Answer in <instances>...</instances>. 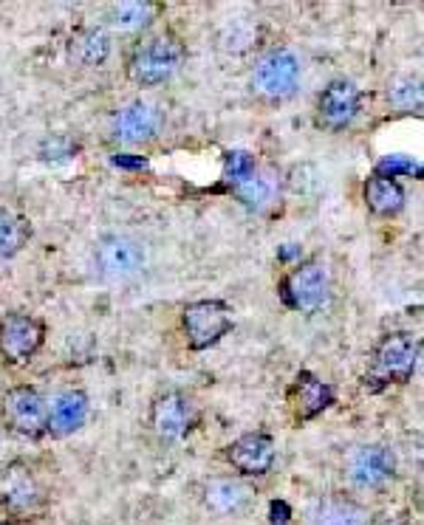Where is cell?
<instances>
[{
	"mask_svg": "<svg viewBox=\"0 0 424 525\" xmlns=\"http://www.w3.org/2000/svg\"><path fill=\"white\" fill-rule=\"evenodd\" d=\"M419 353H422L419 336L408 334V331L385 334L374 345L365 384L371 390H382L391 384H408L416 373V365H419Z\"/></svg>",
	"mask_w": 424,
	"mask_h": 525,
	"instance_id": "obj_1",
	"label": "cell"
},
{
	"mask_svg": "<svg viewBox=\"0 0 424 525\" xmlns=\"http://www.w3.org/2000/svg\"><path fill=\"white\" fill-rule=\"evenodd\" d=\"M184 43L176 34H156L136 43L128 57V80L139 88H156L167 82L184 63Z\"/></svg>",
	"mask_w": 424,
	"mask_h": 525,
	"instance_id": "obj_2",
	"label": "cell"
},
{
	"mask_svg": "<svg viewBox=\"0 0 424 525\" xmlns=\"http://www.w3.org/2000/svg\"><path fill=\"white\" fill-rule=\"evenodd\" d=\"M0 418L6 430H12L20 438H43L49 435V401L37 387L20 384L3 393L0 401Z\"/></svg>",
	"mask_w": 424,
	"mask_h": 525,
	"instance_id": "obj_3",
	"label": "cell"
},
{
	"mask_svg": "<svg viewBox=\"0 0 424 525\" xmlns=\"http://www.w3.org/2000/svg\"><path fill=\"white\" fill-rule=\"evenodd\" d=\"M278 294L286 308L300 311V314H311V311L323 308L328 303V294H331V280H328L326 266L317 263V260L297 263L280 280Z\"/></svg>",
	"mask_w": 424,
	"mask_h": 525,
	"instance_id": "obj_4",
	"label": "cell"
},
{
	"mask_svg": "<svg viewBox=\"0 0 424 525\" xmlns=\"http://www.w3.org/2000/svg\"><path fill=\"white\" fill-rule=\"evenodd\" d=\"M232 328V308L224 300H196L181 311V331L193 350L218 345Z\"/></svg>",
	"mask_w": 424,
	"mask_h": 525,
	"instance_id": "obj_5",
	"label": "cell"
},
{
	"mask_svg": "<svg viewBox=\"0 0 424 525\" xmlns=\"http://www.w3.org/2000/svg\"><path fill=\"white\" fill-rule=\"evenodd\" d=\"M300 82V57L289 48H272L266 51L252 74V88L269 99V102H283L294 94Z\"/></svg>",
	"mask_w": 424,
	"mask_h": 525,
	"instance_id": "obj_6",
	"label": "cell"
},
{
	"mask_svg": "<svg viewBox=\"0 0 424 525\" xmlns=\"http://www.w3.org/2000/svg\"><path fill=\"white\" fill-rule=\"evenodd\" d=\"M46 342L43 319L12 311L0 319V356L6 365H26Z\"/></svg>",
	"mask_w": 424,
	"mask_h": 525,
	"instance_id": "obj_7",
	"label": "cell"
},
{
	"mask_svg": "<svg viewBox=\"0 0 424 525\" xmlns=\"http://www.w3.org/2000/svg\"><path fill=\"white\" fill-rule=\"evenodd\" d=\"M359 105H362V94L351 80H334L323 88V94L317 99V125L340 133L354 119H357Z\"/></svg>",
	"mask_w": 424,
	"mask_h": 525,
	"instance_id": "obj_8",
	"label": "cell"
},
{
	"mask_svg": "<svg viewBox=\"0 0 424 525\" xmlns=\"http://www.w3.org/2000/svg\"><path fill=\"white\" fill-rule=\"evenodd\" d=\"M275 438L269 432H246L224 452L227 463L244 478H263L275 463Z\"/></svg>",
	"mask_w": 424,
	"mask_h": 525,
	"instance_id": "obj_9",
	"label": "cell"
},
{
	"mask_svg": "<svg viewBox=\"0 0 424 525\" xmlns=\"http://www.w3.org/2000/svg\"><path fill=\"white\" fill-rule=\"evenodd\" d=\"M150 427L159 438L179 441L193 427V404L179 390L159 393L150 404Z\"/></svg>",
	"mask_w": 424,
	"mask_h": 525,
	"instance_id": "obj_10",
	"label": "cell"
},
{
	"mask_svg": "<svg viewBox=\"0 0 424 525\" xmlns=\"http://www.w3.org/2000/svg\"><path fill=\"white\" fill-rule=\"evenodd\" d=\"M396 475V458L388 446L371 444L354 452L348 463V478L357 489H382Z\"/></svg>",
	"mask_w": 424,
	"mask_h": 525,
	"instance_id": "obj_11",
	"label": "cell"
},
{
	"mask_svg": "<svg viewBox=\"0 0 424 525\" xmlns=\"http://www.w3.org/2000/svg\"><path fill=\"white\" fill-rule=\"evenodd\" d=\"M289 410L297 424L314 421L320 413H326L328 407L334 404V387L323 382L320 376H314L309 370L297 373V379L289 387Z\"/></svg>",
	"mask_w": 424,
	"mask_h": 525,
	"instance_id": "obj_12",
	"label": "cell"
},
{
	"mask_svg": "<svg viewBox=\"0 0 424 525\" xmlns=\"http://www.w3.org/2000/svg\"><path fill=\"white\" fill-rule=\"evenodd\" d=\"M94 260H97V269L105 277L125 280V277H131L142 269L145 255H142V246L136 240L125 238V235H105L94 249Z\"/></svg>",
	"mask_w": 424,
	"mask_h": 525,
	"instance_id": "obj_13",
	"label": "cell"
},
{
	"mask_svg": "<svg viewBox=\"0 0 424 525\" xmlns=\"http://www.w3.org/2000/svg\"><path fill=\"white\" fill-rule=\"evenodd\" d=\"M162 128V113L147 102H131L116 113L111 122V136L122 144L153 142Z\"/></svg>",
	"mask_w": 424,
	"mask_h": 525,
	"instance_id": "obj_14",
	"label": "cell"
},
{
	"mask_svg": "<svg viewBox=\"0 0 424 525\" xmlns=\"http://www.w3.org/2000/svg\"><path fill=\"white\" fill-rule=\"evenodd\" d=\"M88 421V396L82 390H63L49 404V435L66 438Z\"/></svg>",
	"mask_w": 424,
	"mask_h": 525,
	"instance_id": "obj_15",
	"label": "cell"
},
{
	"mask_svg": "<svg viewBox=\"0 0 424 525\" xmlns=\"http://www.w3.org/2000/svg\"><path fill=\"white\" fill-rule=\"evenodd\" d=\"M309 525H368V509L351 497L331 494L309 511Z\"/></svg>",
	"mask_w": 424,
	"mask_h": 525,
	"instance_id": "obj_16",
	"label": "cell"
},
{
	"mask_svg": "<svg viewBox=\"0 0 424 525\" xmlns=\"http://www.w3.org/2000/svg\"><path fill=\"white\" fill-rule=\"evenodd\" d=\"M362 195H365V207L379 218H391L405 209V187L393 178H385V175H371L365 181Z\"/></svg>",
	"mask_w": 424,
	"mask_h": 525,
	"instance_id": "obj_17",
	"label": "cell"
},
{
	"mask_svg": "<svg viewBox=\"0 0 424 525\" xmlns=\"http://www.w3.org/2000/svg\"><path fill=\"white\" fill-rule=\"evenodd\" d=\"M111 54V37L102 29H82L71 40V60L82 68H97Z\"/></svg>",
	"mask_w": 424,
	"mask_h": 525,
	"instance_id": "obj_18",
	"label": "cell"
},
{
	"mask_svg": "<svg viewBox=\"0 0 424 525\" xmlns=\"http://www.w3.org/2000/svg\"><path fill=\"white\" fill-rule=\"evenodd\" d=\"M32 238V223L15 209H0V257H15Z\"/></svg>",
	"mask_w": 424,
	"mask_h": 525,
	"instance_id": "obj_19",
	"label": "cell"
},
{
	"mask_svg": "<svg viewBox=\"0 0 424 525\" xmlns=\"http://www.w3.org/2000/svg\"><path fill=\"white\" fill-rule=\"evenodd\" d=\"M156 12L159 9L153 3H111L105 12V23L114 32H139L156 17Z\"/></svg>",
	"mask_w": 424,
	"mask_h": 525,
	"instance_id": "obj_20",
	"label": "cell"
},
{
	"mask_svg": "<svg viewBox=\"0 0 424 525\" xmlns=\"http://www.w3.org/2000/svg\"><path fill=\"white\" fill-rule=\"evenodd\" d=\"M232 192H235V198H238L246 209L261 212V209H266L275 201V181H272L269 175L252 173L246 175L244 181L232 184Z\"/></svg>",
	"mask_w": 424,
	"mask_h": 525,
	"instance_id": "obj_21",
	"label": "cell"
},
{
	"mask_svg": "<svg viewBox=\"0 0 424 525\" xmlns=\"http://www.w3.org/2000/svg\"><path fill=\"white\" fill-rule=\"evenodd\" d=\"M249 500V489H244L241 483L232 480H215L207 486V506L221 514H232V511L244 509V503Z\"/></svg>",
	"mask_w": 424,
	"mask_h": 525,
	"instance_id": "obj_22",
	"label": "cell"
},
{
	"mask_svg": "<svg viewBox=\"0 0 424 525\" xmlns=\"http://www.w3.org/2000/svg\"><path fill=\"white\" fill-rule=\"evenodd\" d=\"M255 173V161L246 153H227V175L232 178V184L244 181L246 175Z\"/></svg>",
	"mask_w": 424,
	"mask_h": 525,
	"instance_id": "obj_23",
	"label": "cell"
},
{
	"mask_svg": "<svg viewBox=\"0 0 424 525\" xmlns=\"http://www.w3.org/2000/svg\"><path fill=\"white\" fill-rule=\"evenodd\" d=\"M402 173H416V164L405 159V156H388V159H382L376 164V175H385V178H393V181Z\"/></svg>",
	"mask_w": 424,
	"mask_h": 525,
	"instance_id": "obj_24",
	"label": "cell"
},
{
	"mask_svg": "<svg viewBox=\"0 0 424 525\" xmlns=\"http://www.w3.org/2000/svg\"><path fill=\"white\" fill-rule=\"evenodd\" d=\"M393 102H396L399 108H405V111H410L413 105L419 108V102H422L419 82H405V88H396V91H393Z\"/></svg>",
	"mask_w": 424,
	"mask_h": 525,
	"instance_id": "obj_25",
	"label": "cell"
},
{
	"mask_svg": "<svg viewBox=\"0 0 424 525\" xmlns=\"http://www.w3.org/2000/svg\"><path fill=\"white\" fill-rule=\"evenodd\" d=\"M269 514H272L269 520H272V523H275V525H278V523L280 525L289 523V517H292V511H289V506H286L283 500H275V503L269 506Z\"/></svg>",
	"mask_w": 424,
	"mask_h": 525,
	"instance_id": "obj_26",
	"label": "cell"
},
{
	"mask_svg": "<svg viewBox=\"0 0 424 525\" xmlns=\"http://www.w3.org/2000/svg\"><path fill=\"white\" fill-rule=\"evenodd\" d=\"M116 164H122V167H145V161L142 159L131 161L128 156H116Z\"/></svg>",
	"mask_w": 424,
	"mask_h": 525,
	"instance_id": "obj_27",
	"label": "cell"
},
{
	"mask_svg": "<svg viewBox=\"0 0 424 525\" xmlns=\"http://www.w3.org/2000/svg\"><path fill=\"white\" fill-rule=\"evenodd\" d=\"M379 525H413L408 517H388V520H382Z\"/></svg>",
	"mask_w": 424,
	"mask_h": 525,
	"instance_id": "obj_28",
	"label": "cell"
},
{
	"mask_svg": "<svg viewBox=\"0 0 424 525\" xmlns=\"http://www.w3.org/2000/svg\"><path fill=\"white\" fill-rule=\"evenodd\" d=\"M0 525H9V523H3V520H0Z\"/></svg>",
	"mask_w": 424,
	"mask_h": 525,
	"instance_id": "obj_29",
	"label": "cell"
}]
</instances>
